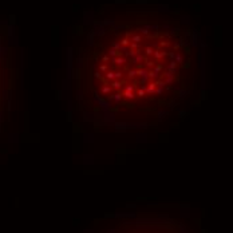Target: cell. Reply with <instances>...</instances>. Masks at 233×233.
I'll use <instances>...</instances> for the list:
<instances>
[{"label": "cell", "mask_w": 233, "mask_h": 233, "mask_svg": "<svg viewBox=\"0 0 233 233\" xmlns=\"http://www.w3.org/2000/svg\"><path fill=\"white\" fill-rule=\"evenodd\" d=\"M202 98V75L178 28L125 24L99 32L75 71V109L93 130L156 129Z\"/></svg>", "instance_id": "6da1fadb"}, {"label": "cell", "mask_w": 233, "mask_h": 233, "mask_svg": "<svg viewBox=\"0 0 233 233\" xmlns=\"http://www.w3.org/2000/svg\"><path fill=\"white\" fill-rule=\"evenodd\" d=\"M12 90L14 82L11 70L4 54L0 52V134L3 133V129L5 127V123L10 118Z\"/></svg>", "instance_id": "7a4b0ae2"}]
</instances>
